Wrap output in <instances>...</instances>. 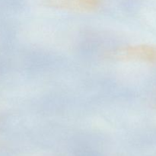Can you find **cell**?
<instances>
[{
	"label": "cell",
	"instance_id": "obj_1",
	"mask_svg": "<svg viewBox=\"0 0 156 156\" xmlns=\"http://www.w3.org/2000/svg\"><path fill=\"white\" fill-rule=\"evenodd\" d=\"M107 59L118 62L156 63V46L152 44L127 45L112 49L105 53Z\"/></svg>",
	"mask_w": 156,
	"mask_h": 156
},
{
	"label": "cell",
	"instance_id": "obj_2",
	"mask_svg": "<svg viewBox=\"0 0 156 156\" xmlns=\"http://www.w3.org/2000/svg\"><path fill=\"white\" fill-rule=\"evenodd\" d=\"M103 0H42L43 5L69 12L88 13L98 10Z\"/></svg>",
	"mask_w": 156,
	"mask_h": 156
}]
</instances>
